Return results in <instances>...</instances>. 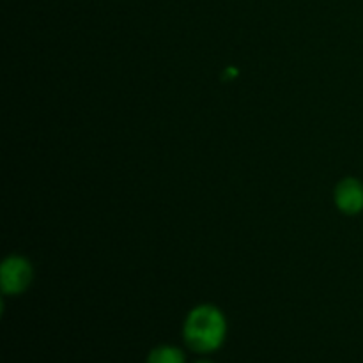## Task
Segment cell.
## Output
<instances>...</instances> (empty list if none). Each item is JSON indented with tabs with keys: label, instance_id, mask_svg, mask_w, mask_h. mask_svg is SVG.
Returning a JSON list of instances; mask_svg holds the SVG:
<instances>
[{
	"label": "cell",
	"instance_id": "6da1fadb",
	"mask_svg": "<svg viewBox=\"0 0 363 363\" xmlns=\"http://www.w3.org/2000/svg\"><path fill=\"white\" fill-rule=\"evenodd\" d=\"M225 337V319L218 308L202 305L190 312L184 325V339L191 350L208 353L216 350Z\"/></svg>",
	"mask_w": 363,
	"mask_h": 363
},
{
	"label": "cell",
	"instance_id": "277c9868",
	"mask_svg": "<svg viewBox=\"0 0 363 363\" xmlns=\"http://www.w3.org/2000/svg\"><path fill=\"white\" fill-rule=\"evenodd\" d=\"M149 363H184V358L176 347H158L149 357Z\"/></svg>",
	"mask_w": 363,
	"mask_h": 363
},
{
	"label": "cell",
	"instance_id": "3957f363",
	"mask_svg": "<svg viewBox=\"0 0 363 363\" xmlns=\"http://www.w3.org/2000/svg\"><path fill=\"white\" fill-rule=\"evenodd\" d=\"M335 204L346 215H357L363 209V186L357 179L340 181L335 190Z\"/></svg>",
	"mask_w": 363,
	"mask_h": 363
},
{
	"label": "cell",
	"instance_id": "5b68a950",
	"mask_svg": "<svg viewBox=\"0 0 363 363\" xmlns=\"http://www.w3.org/2000/svg\"><path fill=\"white\" fill-rule=\"evenodd\" d=\"M202 363H206V362H202Z\"/></svg>",
	"mask_w": 363,
	"mask_h": 363
},
{
	"label": "cell",
	"instance_id": "7a4b0ae2",
	"mask_svg": "<svg viewBox=\"0 0 363 363\" xmlns=\"http://www.w3.org/2000/svg\"><path fill=\"white\" fill-rule=\"evenodd\" d=\"M32 280V268L23 257L11 255L0 268V284L6 294H18L28 287Z\"/></svg>",
	"mask_w": 363,
	"mask_h": 363
}]
</instances>
